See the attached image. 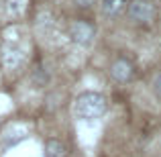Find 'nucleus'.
Segmentation results:
<instances>
[{
  "mask_svg": "<svg viewBox=\"0 0 161 157\" xmlns=\"http://www.w3.org/2000/svg\"><path fill=\"white\" fill-rule=\"evenodd\" d=\"M108 110V100L100 92H82L74 102V114L78 121H96Z\"/></svg>",
  "mask_w": 161,
  "mask_h": 157,
  "instance_id": "1",
  "label": "nucleus"
},
{
  "mask_svg": "<svg viewBox=\"0 0 161 157\" xmlns=\"http://www.w3.org/2000/svg\"><path fill=\"white\" fill-rule=\"evenodd\" d=\"M126 14L135 25H151L157 19V6L153 0H130Z\"/></svg>",
  "mask_w": 161,
  "mask_h": 157,
  "instance_id": "2",
  "label": "nucleus"
},
{
  "mask_svg": "<svg viewBox=\"0 0 161 157\" xmlns=\"http://www.w3.org/2000/svg\"><path fill=\"white\" fill-rule=\"evenodd\" d=\"M67 35L74 41L75 45H82V47H88V45L94 43L96 39V25L90 23L86 19H75L69 23L67 27Z\"/></svg>",
  "mask_w": 161,
  "mask_h": 157,
  "instance_id": "3",
  "label": "nucleus"
},
{
  "mask_svg": "<svg viewBox=\"0 0 161 157\" xmlns=\"http://www.w3.org/2000/svg\"><path fill=\"white\" fill-rule=\"evenodd\" d=\"M108 74L114 82L118 84H126L135 78V63L129 57H116L108 67Z\"/></svg>",
  "mask_w": 161,
  "mask_h": 157,
  "instance_id": "4",
  "label": "nucleus"
},
{
  "mask_svg": "<svg viewBox=\"0 0 161 157\" xmlns=\"http://www.w3.org/2000/svg\"><path fill=\"white\" fill-rule=\"evenodd\" d=\"M130 0H102L100 4V10L106 19H118L120 14H125L126 8H129Z\"/></svg>",
  "mask_w": 161,
  "mask_h": 157,
  "instance_id": "5",
  "label": "nucleus"
},
{
  "mask_svg": "<svg viewBox=\"0 0 161 157\" xmlns=\"http://www.w3.org/2000/svg\"><path fill=\"white\" fill-rule=\"evenodd\" d=\"M2 61H4V65H8V67H16L23 61V49L16 47V45H6V47L2 49Z\"/></svg>",
  "mask_w": 161,
  "mask_h": 157,
  "instance_id": "6",
  "label": "nucleus"
},
{
  "mask_svg": "<svg viewBox=\"0 0 161 157\" xmlns=\"http://www.w3.org/2000/svg\"><path fill=\"white\" fill-rule=\"evenodd\" d=\"M45 157H67V147L59 139H49L45 143Z\"/></svg>",
  "mask_w": 161,
  "mask_h": 157,
  "instance_id": "7",
  "label": "nucleus"
},
{
  "mask_svg": "<svg viewBox=\"0 0 161 157\" xmlns=\"http://www.w3.org/2000/svg\"><path fill=\"white\" fill-rule=\"evenodd\" d=\"M153 92H155V96L161 100V71L155 76V80H153Z\"/></svg>",
  "mask_w": 161,
  "mask_h": 157,
  "instance_id": "8",
  "label": "nucleus"
}]
</instances>
